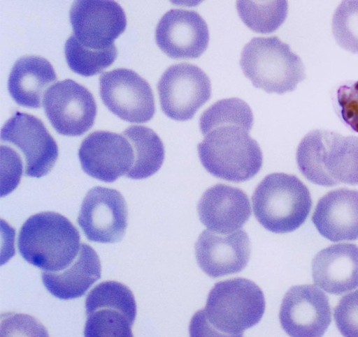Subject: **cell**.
<instances>
[{"instance_id":"obj_1","label":"cell","mask_w":358,"mask_h":337,"mask_svg":"<svg viewBox=\"0 0 358 337\" xmlns=\"http://www.w3.org/2000/svg\"><path fill=\"white\" fill-rule=\"evenodd\" d=\"M253 114L241 98L219 100L201 115L204 136L197 146L204 168L213 176L232 182L254 177L263 163L262 149L250 135Z\"/></svg>"},{"instance_id":"obj_2","label":"cell","mask_w":358,"mask_h":337,"mask_svg":"<svg viewBox=\"0 0 358 337\" xmlns=\"http://www.w3.org/2000/svg\"><path fill=\"white\" fill-rule=\"evenodd\" d=\"M264 310V293L252 280L220 281L210 290L205 307L192 317L190 335L241 336L261 320Z\"/></svg>"},{"instance_id":"obj_3","label":"cell","mask_w":358,"mask_h":337,"mask_svg":"<svg viewBox=\"0 0 358 337\" xmlns=\"http://www.w3.org/2000/svg\"><path fill=\"white\" fill-rule=\"evenodd\" d=\"M300 172L324 186L358 184V137L314 130L300 142L296 153Z\"/></svg>"},{"instance_id":"obj_4","label":"cell","mask_w":358,"mask_h":337,"mask_svg":"<svg viewBox=\"0 0 358 337\" xmlns=\"http://www.w3.org/2000/svg\"><path fill=\"white\" fill-rule=\"evenodd\" d=\"M80 234L65 216L53 211L31 216L20 228L18 250L29 264L45 271H59L76 257Z\"/></svg>"},{"instance_id":"obj_5","label":"cell","mask_w":358,"mask_h":337,"mask_svg":"<svg viewBox=\"0 0 358 337\" xmlns=\"http://www.w3.org/2000/svg\"><path fill=\"white\" fill-rule=\"evenodd\" d=\"M252 208L258 222L274 233L298 229L306 220L312 207L307 186L293 174L275 172L257 186Z\"/></svg>"},{"instance_id":"obj_6","label":"cell","mask_w":358,"mask_h":337,"mask_svg":"<svg viewBox=\"0 0 358 337\" xmlns=\"http://www.w3.org/2000/svg\"><path fill=\"white\" fill-rule=\"evenodd\" d=\"M240 66L252 84L267 93L292 91L306 77L301 58L277 36L252 38L243 48Z\"/></svg>"},{"instance_id":"obj_7","label":"cell","mask_w":358,"mask_h":337,"mask_svg":"<svg viewBox=\"0 0 358 337\" xmlns=\"http://www.w3.org/2000/svg\"><path fill=\"white\" fill-rule=\"evenodd\" d=\"M85 336H133L136 303L125 285L108 280L96 285L85 300Z\"/></svg>"},{"instance_id":"obj_8","label":"cell","mask_w":358,"mask_h":337,"mask_svg":"<svg viewBox=\"0 0 358 337\" xmlns=\"http://www.w3.org/2000/svg\"><path fill=\"white\" fill-rule=\"evenodd\" d=\"M157 90L163 112L176 121L192 119L211 96L208 76L199 66L185 62L165 70Z\"/></svg>"},{"instance_id":"obj_9","label":"cell","mask_w":358,"mask_h":337,"mask_svg":"<svg viewBox=\"0 0 358 337\" xmlns=\"http://www.w3.org/2000/svg\"><path fill=\"white\" fill-rule=\"evenodd\" d=\"M42 103L52 126L63 135H82L92 127L96 116L92 93L71 79L48 87Z\"/></svg>"},{"instance_id":"obj_10","label":"cell","mask_w":358,"mask_h":337,"mask_svg":"<svg viewBox=\"0 0 358 337\" xmlns=\"http://www.w3.org/2000/svg\"><path fill=\"white\" fill-rule=\"evenodd\" d=\"M99 92L106 107L131 123H145L155 113L152 90L138 73L127 68L103 73L99 77Z\"/></svg>"},{"instance_id":"obj_11","label":"cell","mask_w":358,"mask_h":337,"mask_svg":"<svg viewBox=\"0 0 358 337\" xmlns=\"http://www.w3.org/2000/svg\"><path fill=\"white\" fill-rule=\"evenodd\" d=\"M2 142L15 145L24 156L25 175L40 178L55 166L57 144L43 121L31 114L16 112L1 130Z\"/></svg>"},{"instance_id":"obj_12","label":"cell","mask_w":358,"mask_h":337,"mask_svg":"<svg viewBox=\"0 0 358 337\" xmlns=\"http://www.w3.org/2000/svg\"><path fill=\"white\" fill-rule=\"evenodd\" d=\"M127 207L117 190L96 186L85 196L78 223L86 237L98 243H115L124 236Z\"/></svg>"},{"instance_id":"obj_13","label":"cell","mask_w":358,"mask_h":337,"mask_svg":"<svg viewBox=\"0 0 358 337\" xmlns=\"http://www.w3.org/2000/svg\"><path fill=\"white\" fill-rule=\"evenodd\" d=\"M69 18L77 40L87 47L103 50L113 46L127 27L123 8L114 1H76Z\"/></svg>"},{"instance_id":"obj_14","label":"cell","mask_w":358,"mask_h":337,"mask_svg":"<svg viewBox=\"0 0 358 337\" xmlns=\"http://www.w3.org/2000/svg\"><path fill=\"white\" fill-rule=\"evenodd\" d=\"M279 320L291 336H321L331 321L329 298L314 285L293 286L282 299Z\"/></svg>"},{"instance_id":"obj_15","label":"cell","mask_w":358,"mask_h":337,"mask_svg":"<svg viewBox=\"0 0 358 337\" xmlns=\"http://www.w3.org/2000/svg\"><path fill=\"white\" fill-rule=\"evenodd\" d=\"M78 156L83 171L104 182L127 175L134 163V149L122 133L97 130L82 142Z\"/></svg>"},{"instance_id":"obj_16","label":"cell","mask_w":358,"mask_h":337,"mask_svg":"<svg viewBox=\"0 0 358 337\" xmlns=\"http://www.w3.org/2000/svg\"><path fill=\"white\" fill-rule=\"evenodd\" d=\"M155 41L171 58H197L208 45V27L197 12L173 8L159 20L155 29Z\"/></svg>"},{"instance_id":"obj_17","label":"cell","mask_w":358,"mask_h":337,"mask_svg":"<svg viewBox=\"0 0 358 337\" xmlns=\"http://www.w3.org/2000/svg\"><path fill=\"white\" fill-rule=\"evenodd\" d=\"M250 252V241L243 230L222 234L205 230L195 244L197 263L212 278L241 271L249 261Z\"/></svg>"},{"instance_id":"obj_18","label":"cell","mask_w":358,"mask_h":337,"mask_svg":"<svg viewBox=\"0 0 358 337\" xmlns=\"http://www.w3.org/2000/svg\"><path fill=\"white\" fill-rule=\"evenodd\" d=\"M197 211L201 222L208 230L227 234L244 225L251 216V207L243 190L218 184L203 193Z\"/></svg>"},{"instance_id":"obj_19","label":"cell","mask_w":358,"mask_h":337,"mask_svg":"<svg viewBox=\"0 0 358 337\" xmlns=\"http://www.w3.org/2000/svg\"><path fill=\"white\" fill-rule=\"evenodd\" d=\"M312 220L331 241L358 239V190L346 188L328 192L318 201Z\"/></svg>"},{"instance_id":"obj_20","label":"cell","mask_w":358,"mask_h":337,"mask_svg":"<svg viewBox=\"0 0 358 337\" xmlns=\"http://www.w3.org/2000/svg\"><path fill=\"white\" fill-rule=\"evenodd\" d=\"M314 283L340 295L358 287V246L338 244L321 250L312 261Z\"/></svg>"},{"instance_id":"obj_21","label":"cell","mask_w":358,"mask_h":337,"mask_svg":"<svg viewBox=\"0 0 358 337\" xmlns=\"http://www.w3.org/2000/svg\"><path fill=\"white\" fill-rule=\"evenodd\" d=\"M101 267L96 252L82 244L74 260L59 271H45L43 283L55 297L69 300L82 297L101 278Z\"/></svg>"},{"instance_id":"obj_22","label":"cell","mask_w":358,"mask_h":337,"mask_svg":"<svg viewBox=\"0 0 358 337\" xmlns=\"http://www.w3.org/2000/svg\"><path fill=\"white\" fill-rule=\"evenodd\" d=\"M57 78L53 66L46 59L26 56L14 63L8 80V89L19 105L39 108L45 90Z\"/></svg>"},{"instance_id":"obj_23","label":"cell","mask_w":358,"mask_h":337,"mask_svg":"<svg viewBox=\"0 0 358 337\" xmlns=\"http://www.w3.org/2000/svg\"><path fill=\"white\" fill-rule=\"evenodd\" d=\"M134 149V163L126 175L133 179L148 178L162 167L164 159V147L159 135L144 126H131L122 132Z\"/></svg>"},{"instance_id":"obj_24","label":"cell","mask_w":358,"mask_h":337,"mask_svg":"<svg viewBox=\"0 0 358 337\" xmlns=\"http://www.w3.org/2000/svg\"><path fill=\"white\" fill-rule=\"evenodd\" d=\"M236 8L248 27L257 33H269L285 22L288 3L287 1H238Z\"/></svg>"},{"instance_id":"obj_25","label":"cell","mask_w":358,"mask_h":337,"mask_svg":"<svg viewBox=\"0 0 358 337\" xmlns=\"http://www.w3.org/2000/svg\"><path fill=\"white\" fill-rule=\"evenodd\" d=\"M64 54L69 68L76 73L89 77L100 73L116 59L115 45L103 50H94L82 45L74 35L65 43Z\"/></svg>"},{"instance_id":"obj_26","label":"cell","mask_w":358,"mask_h":337,"mask_svg":"<svg viewBox=\"0 0 358 337\" xmlns=\"http://www.w3.org/2000/svg\"><path fill=\"white\" fill-rule=\"evenodd\" d=\"M332 32L337 43L345 50L358 54V1H343L332 17Z\"/></svg>"},{"instance_id":"obj_27","label":"cell","mask_w":358,"mask_h":337,"mask_svg":"<svg viewBox=\"0 0 358 337\" xmlns=\"http://www.w3.org/2000/svg\"><path fill=\"white\" fill-rule=\"evenodd\" d=\"M335 322L344 336H358V290L343 297L334 309Z\"/></svg>"},{"instance_id":"obj_28","label":"cell","mask_w":358,"mask_h":337,"mask_svg":"<svg viewBox=\"0 0 358 337\" xmlns=\"http://www.w3.org/2000/svg\"><path fill=\"white\" fill-rule=\"evenodd\" d=\"M337 102L343 121L358 133V81L341 86Z\"/></svg>"}]
</instances>
